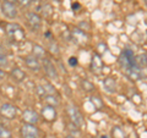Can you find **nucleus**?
I'll return each mask as SVG.
<instances>
[{"mask_svg": "<svg viewBox=\"0 0 147 138\" xmlns=\"http://www.w3.org/2000/svg\"><path fill=\"white\" fill-rule=\"evenodd\" d=\"M119 64H120V66L125 73L131 70L132 67H135L137 64H136V56L132 53V50L130 49H125L123 50V53L120 54V56H119Z\"/></svg>", "mask_w": 147, "mask_h": 138, "instance_id": "1", "label": "nucleus"}, {"mask_svg": "<svg viewBox=\"0 0 147 138\" xmlns=\"http://www.w3.org/2000/svg\"><path fill=\"white\" fill-rule=\"evenodd\" d=\"M5 31L11 42H20L25 38V31L18 23H7Z\"/></svg>", "mask_w": 147, "mask_h": 138, "instance_id": "2", "label": "nucleus"}, {"mask_svg": "<svg viewBox=\"0 0 147 138\" xmlns=\"http://www.w3.org/2000/svg\"><path fill=\"white\" fill-rule=\"evenodd\" d=\"M67 115H69V117H70L71 122L75 126H77L79 128H84L85 127L84 116H82V114L79 111V109H77L75 105H69L67 107Z\"/></svg>", "mask_w": 147, "mask_h": 138, "instance_id": "3", "label": "nucleus"}, {"mask_svg": "<svg viewBox=\"0 0 147 138\" xmlns=\"http://www.w3.org/2000/svg\"><path fill=\"white\" fill-rule=\"evenodd\" d=\"M22 138H39V128L36 125L25 123L20 130Z\"/></svg>", "mask_w": 147, "mask_h": 138, "instance_id": "4", "label": "nucleus"}, {"mask_svg": "<svg viewBox=\"0 0 147 138\" xmlns=\"http://www.w3.org/2000/svg\"><path fill=\"white\" fill-rule=\"evenodd\" d=\"M0 115L7 120H12L17 115V108L10 103H5L0 107Z\"/></svg>", "mask_w": 147, "mask_h": 138, "instance_id": "5", "label": "nucleus"}, {"mask_svg": "<svg viewBox=\"0 0 147 138\" xmlns=\"http://www.w3.org/2000/svg\"><path fill=\"white\" fill-rule=\"evenodd\" d=\"M0 9H1V12L4 13V16L7 17V18H15L17 16V9H16V5L12 3H9V1H4L1 3L0 5Z\"/></svg>", "mask_w": 147, "mask_h": 138, "instance_id": "6", "label": "nucleus"}, {"mask_svg": "<svg viewBox=\"0 0 147 138\" xmlns=\"http://www.w3.org/2000/svg\"><path fill=\"white\" fill-rule=\"evenodd\" d=\"M26 20L27 23L33 31H38L42 26V17H40L37 12H27L26 13Z\"/></svg>", "mask_w": 147, "mask_h": 138, "instance_id": "7", "label": "nucleus"}, {"mask_svg": "<svg viewBox=\"0 0 147 138\" xmlns=\"http://www.w3.org/2000/svg\"><path fill=\"white\" fill-rule=\"evenodd\" d=\"M43 67H44V71H45V75H47L50 80L53 81H57L59 78V75H58V70L57 67L54 66V64L49 60V59H43Z\"/></svg>", "mask_w": 147, "mask_h": 138, "instance_id": "8", "label": "nucleus"}, {"mask_svg": "<svg viewBox=\"0 0 147 138\" xmlns=\"http://www.w3.org/2000/svg\"><path fill=\"white\" fill-rule=\"evenodd\" d=\"M40 115L44 119L45 121L48 122H53L57 120V110H55V107H49V105H44L40 110Z\"/></svg>", "mask_w": 147, "mask_h": 138, "instance_id": "9", "label": "nucleus"}, {"mask_svg": "<svg viewBox=\"0 0 147 138\" xmlns=\"http://www.w3.org/2000/svg\"><path fill=\"white\" fill-rule=\"evenodd\" d=\"M103 61L98 54H93V56L91 59V71L96 73V75H100V72L103 70Z\"/></svg>", "mask_w": 147, "mask_h": 138, "instance_id": "10", "label": "nucleus"}, {"mask_svg": "<svg viewBox=\"0 0 147 138\" xmlns=\"http://www.w3.org/2000/svg\"><path fill=\"white\" fill-rule=\"evenodd\" d=\"M22 119H24L25 123H31V125H37L39 121V115L37 114L34 110L32 109H27L24 111V115H22Z\"/></svg>", "mask_w": 147, "mask_h": 138, "instance_id": "11", "label": "nucleus"}, {"mask_svg": "<svg viewBox=\"0 0 147 138\" xmlns=\"http://www.w3.org/2000/svg\"><path fill=\"white\" fill-rule=\"evenodd\" d=\"M71 39L77 44H84L87 42V34L80 28H74L71 31Z\"/></svg>", "mask_w": 147, "mask_h": 138, "instance_id": "12", "label": "nucleus"}, {"mask_svg": "<svg viewBox=\"0 0 147 138\" xmlns=\"http://www.w3.org/2000/svg\"><path fill=\"white\" fill-rule=\"evenodd\" d=\"M25 65L30 68L32 71H39L40 70V62L37 58H34L33 55H31V56H26L25 58Z\"/></svg>", "mask_w": 147, "mask_h": 138, "instance_id": "13", "label": "nucleus"}, {"mask_svg": "<svg viewBox=\"0 0 147 138\" xmlns=\"http://www.w3.org/2000/svg\"><path fill=\"white\" fill-rule=\"evenodd\" d=\"M103 88H104V90L107 92V93H110V94L115 93L117 92V82H115V80L112 78V77H107L103 81Z\"/></svg>", "mask_w": 147, "mask_h": 138, "instance_id": "14", "label": "nucleus"}, {"mask_svg": "<svg viewBox=\"0 0 147 138\" xmlns=\"http://www.w3.org/2000/svg\"><path fill=\"white\" fill-rule=\"evenodd\" d=\"M10 75L12 77V80L16 81L17 83H21V82L26 78V73L24 72V70H21L20 67H13L10 72Z\"/></svg>", "mask_w": 147, "mask_h": 138, "instance_id": "15", "label": "nucleus"}, {"mask_svg": "<svg viewBox=\"0 0 147 138\" xmlns=\"http://www.w3.org/2000/svg\"><path fill=\"white\" fill-rule=\"evenodd\" d=\"M32 55H33L34 58H37L39 60V59H45V50L42 45L39 44H33V47H32Z\"/></svg>", "mask_w": 147, "mask_h": 138, "instance_id": "16", "label": "nucleus"}, {"mask_svg": "<svg viewBox=\"0 0 147 138\" xmlns=\"http://www.w3.org/2000/svg\"><path fill=\"white\" fill-rule=\"evenodd\" d=\"M43 102L45 103V105H49V107H58L59 99L54 94H49L43 96Z\"/></svg>", "mask_w": 147, "mask_h": 138, "instance_id": "17", "label": "nucleus"}, {"mask_svg": "<svg viewBox=\"0 0 147 138\" xmlns=\"http://www.w3.org/2000/svg\"><path fill=\"white\" fill-rule=\"evenodd\" d=\"M136 64L137 66L144 68V67H147V54L144 53V54H139L136 56Z\"/></svg>", "mask_w": 147, "mask_h": 138, "instance_id": "18", "label": "nucleus"}, {"mask_svg": "<svg viewBox=\"0 0 147 138\" xmlns=\"http://www.w3.org/2000/svg\"><path fill=\"white\" fill-rule=\"evenodd\" d=\"M80 86H81V88L84 89L85 92H92L94 89V86L88 80H82L80 82Z\"/></svg>", "mask_w": 147, "mask_h": 138, "instance_id": "19", "label": "nucleus"}, {"mask_svg": "<svg viewBox=\"0 0 147 138\" xmlns=\"http://www.w3.org/2000/svg\"><path fill=\"white\" fill-rule=\"evenodd\" d=\"M113 138H125V133L123 132V130H120L119 127H114L112 131Z\"/></svg>", "mask_w": 147, "mask_h": 138, "instance_id": "20", "label": "nucleus"}, {"mask_svg": "<svg viewBox=\"0 0 147 138\" xmlns=\"http://www.w3.org/2000/svg\"><path fill=\"white\" fill-rule=\"evenodd\" d=\"M91 102L92 104L96 107V109H100V108H103V102L100 100L99 96H92L91 98Z\"/></svg>", "mask_w": 147, "mask_h": 138, "instance_id": "21", "label": "nucleus"}, {"mask_svg": "<svg viewBox=\"0 0 147 138\" xmlns=\"http://www.w3.org/2000/svg\"><path fill=\"white\" fill-rule=\"evenodd\" d=\"M0 138H12V133L5 127H0Z\"/></svg>", "mask_w": 147, "mask_h": 138, "instance_id": "22", "label": "nucleus"}, {"mask_svg": "<svg viewBox=\"0 0 147 138\" xmlns=\"http://www.w3.org/2000/svg\"><path fill=\"white\" fill-rule=\"evenodd\" d=\"M6 65H7V56L3 50H0V67H4Z\"/></svg>", "mask_w": 147, "mask_h": 138, "instance_id": "23", "label": "nucleus"}, {"mask_svg": "<svg viewBox=\"0 0 147 138\" xmlns=\"http://www.w3.org/2000/svg\"><path fill=\"white\" fill-rule=\"evenodd\" d=\"M69 64H70V66H77V59L75 56H71L69 59Z\"/></svg>", "mask_w": 147, "mask_h": 138, "instance_id": "24", "label": "nucleus"}, {"mask_svg": "<svg viewBox=\"0 0 147 138\" xmlns=\"http://www.w3.org/2000/svg\"><path fill=\"white\" fill-rule=\"evenodd\" d=\"M4 77H5V72H4V70H3L1 67H0V81H1Z\"/></svg>", "mask_w": 147, "mask_h": 138, "instance_id": "25", "label": "nucleus"}, {"mask_svg": "<svg viewBox=\"0 0 147 138\" xmlns=\"http://www.w3.org/2000/svg\"><path fill=\"white\" fill-rule=\"evenodd\" d=\"M5 1H9V3H12V4H15V3H17L18 0H5Z\"/></svg>", "mask_w": 147, "mask_h": 138, "instance_id": "26", "label": "nucleus"}, {"mask_svg": "<svg viewBox=\"0 0 147 138\" xmlns=\"http://www.w3.org/2000/svg\"><path fill=\"white\" fill-rule=\"evenodd\" d=\"M65 138H76V137H75V136H72V135H67Z\"/></svg>", "mask_w": 147, "mask_h": 138, "instance_id": "27", "label": "nucleus"}, {"mask_svg": "<svg viewBox=\"0 0 147 138\" xmlns=\"http://www.w3.org/2000/svg\"><path fill=\"white\" fill-rule=\"evenodd\" d=\"M40 0H32V3H39Z\"/></svg>", "mask_w": 147, "mask_h": 138, "instance_id": "28", "label": "nucleus"}, {"mask_svg": "<svg viewBox=\"0 0 147 138\" xmlns=\"http://www.w3.org/2000/svg\"><path fill=\"white\" fill-rule=\"evenodd\" d=\"M100 138H108L107 136H102V137H100Z\"/></svg>", "mask_w": 147, "mask_h": 138, "instance_id": "29", "label": "nucleus"}, {"mask_svg": "<svg viewBox=\"0 0 147 138\" xmlns=\"http://www.w3.org/2000/svg\"><path fill=\"white\" fill-rule=\"evenodd\" d=\"M145 3H146V5H147V0H145Z\"/></svg>", "mask_w": 147, "mask_h": 138, "instance_id": "30", "label": "nucleus"}]
</instances>
